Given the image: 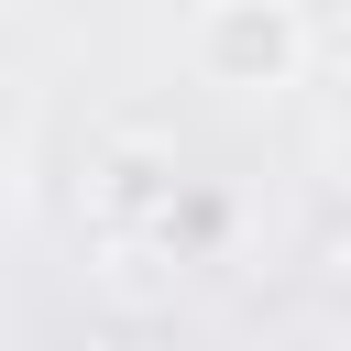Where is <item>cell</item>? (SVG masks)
Segmentation results:
<instances>
[{"label": "cell", "instance_id": "cell-1", "mask_svg": "<svg viewBox=\"0 0 351 351\" xmlns=\"http://www.w3.org/2000/svg\"><path fill=\"white\" fill-rule=\"evenodd\" d=\"M307 55H318V33H307L296 0H197V22H186V66L208 88H230V99L296 88Z\"/></svg>", "mask_w": 351, "mask_h": 351}, {"label": "cell", "instance_id": "cell-2", "mask_svg": "<svg viewBox=\"0 0 351 351\" xmlns=\"http://www.w3.org/2000/svg\"><path fill=\"white\" fill-rule=\"evenodd\" d=\"M186 154L165 132H99L88 143V219L110 241H165V219L186 208Z\"/></svg>", "mask_w": 351, "mask_h": 351}, {"label": "cell", "instance_id": "cell-3", "mask_svg": "<svg viewBox=\"0 0 351 351\" xmlns=\"http://www.w3.org/2000/svg\"><path fill=\"white\" fill-rule=\"evenodd\" d=\"M318 263H329V285H351V208H329V230H318Z\"/></svg>", "mask_w": 351, "mask_h": 351}]
</instances>
